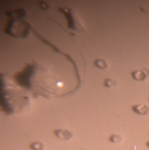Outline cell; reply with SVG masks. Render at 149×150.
I'll return each mask as SVG.
<instances>
[{"label": "cell", "mask_w": 149, "mask_h": 150, "mask_svg": "<svg viewBox=\"0 0 149 150\" xmlns=\"http://www.w3.org/2000/svg\"><path fill=\"white\" fill-rule=\"evenodd\" d=\"M105 86L107 87L115 86L117 84V82L115 81L110 79H107L105 81Z\"/></svg>", "instance_id": "obj_9"}, {"label": "cell", "mask_w": 149, "mask_h": 150, "mask_svg": "<svg viewBox=\"0 0 149 150\" xmlns=\"http://www.w3.org/2000/svg\"><path fill=\"white\" fill-rule=\"evenodd\" d=\"M132 75L134 79L139 81L144 80L147 76L145 71L142 70L133 72L132 73Z\"/></svg>", "instance_id": "obj_5"}, {"label": "cell", "mask_w": 149, "mask_h": 150, "mask_svg": "<svg viewBox=\"0 0 149 150\" xmlns=\"http://www.w3.org/2000/svg\"><path fill=\"white\" fill-rule=\"evenodd\" d=\"M55 134L58 137L64 140H69L73 136L70 132L64 129L57 130L55 132Z\"/></svg>", "instance_id": "obj_3"}, {"label": "cell", "mask_w": 149, "mask_h": 150, "mask_svg": "<svg viewBox=\"0 0 149 150\" xmlns=\"http://www.w3.org/2000/svg\"><path fill=\"white\" fill-rule=\"evenodd\" d=\"M6 15L11 18L19 19L26 16L27 13L24 9L21 8L7 12Z\"/></svg>", "instance_id": "obj_1"}, {"label": "cell", "mask_w": 149, "mask_h": 150, "mask_svg": "<svg viewBox=\"0 0 149 150\" xmlns=\"http://www.w3.org/2000/svg\"><path fill=\"white\" fill-rule=\"evenodd\" d=\"M31 147L34 150H43L44 146L42 143L38 142L32 144Z\"/></svg>", "instance_id": "obj_7"}, {"label": "cell", "mask_w": 149, "mask_h": 150, "mask_svg": "<svg viewBox=\"0 0 149 150\" xmlns=\"http://www.w3.org/2000/svg\"><path fill=\"white\" fill-rule=\"evenodd\" d=\"M110 141L113 142H120L122 140V137L119 135H112L110 138Z\"/></svg>", "instance_id": "obj_8"}, {"label": "cell", "mask_w": 149, "mask_h": 150, "mask_svg": "<svg viewBox=\"0 0 149 150\" xmlns=\"http://www.w3.org/2000/svg\"><path fill=\"white\" fill-rule=\"evenodd\" d=\"M147 146L149 147V142H147Z\"/></svg>", "instance_id": "obj_11"}, {"label": "cell", "mask_w": 149, "mask_h": 150, "mask_svg": "<svg viewBox=\"0 0 149 150\" xmlns=\"http://www.w3.org/2000/svg\"><path fill=\"white\" fill-rule=\"evenodd\" d=\"M132 109L135 112L139 114L146 115L149 112V107L143 104L134 106L132 107Z\"/></svg>", "instance_id": "obj_4"}, {"label": "cell", "mask_w": 149, "mask_h": 150, "mask_svg": "<svg viewBox=\"0 0 149 150\" xmlns=\"http://www.w3.org/2000/svg\"></svg>", "instance_id": "obj_12"}, {"label": "cell", "mask_w": 149, "mask_h": 150, "mask_svg": "<svg viewBox=\"0 0 149 150\" xmlns=\"http://www.w3.org/2000/svg\"><path fill=\"white\" fill-rule=\"evenodd\" d=\"M59 10L65 15L68 21L69 28L72 29H75L74 21L70 11L63 8H59Z\"/></svg>", "instance_id": "obj_2"}, {"label": "cell", "mask_w": 149, "mask_h": 150, "mask_svg": "<svg viewBox=\"0 0 149 150\" xmlns=\"http://www.w3.org/2000/svg\"><path fill=\"white\" fill-rule=\"evenodd\" d=\"M95 65L97 67L102 69H105L107 67L106 62L103 59H98L95 62Z\"/></svg>", "instance_id": "obj_6"}, {"label": "cell", "mask_w": 149, "mask_h": 150, "mask_svg": "<svg viewBox=\"0 0 149 150\" xmlns=\"http://www.w3.org/2000/svg\"><path fill=\"white\" fill-rule=\"evenodd\" d=\"M39 3L41 8L42 9L46 10L48 9L49 7V6L43 1H40Z\"/></svg>", "instance_id": "obj_10"}]
</instances>
